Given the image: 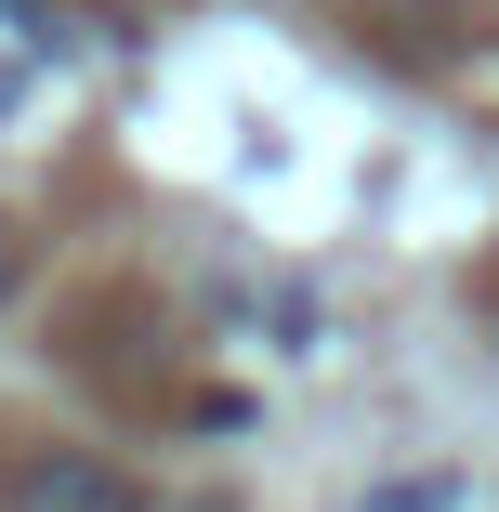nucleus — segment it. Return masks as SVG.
Returning a JSON list of instances; mask_svg holds the SVG:
<instances>
[{
    "mask_svg": "<svg viewBox=\"0 0 499 512\" xmlns=\"http://www.w3.org/2000/svg\"><path fill=\"white\" fill-rule=\"evenodd\" d=\"M0 512H158L119 460H92V447H27L14 473H0Z\"/></svg>",
    "mask_w": 499,
    "mask_h": 512,
    "instance_id": "nucleus-1",
    "label": "nucleus"
},
{
    "mask_svg": "<svg viewBox=\"0 0 499 512\" xmlns=\"http://www.w3.org/2000/svg\"><path fill=\"white\" fill-rule=\"evenodd\" d=\"M14 276H27V250H14V224H0V302H14Z\"/></svg>",
    "mask_w": 499,
    "mask_h": 512,
    "instance_id": "nucleus-2",
    "label": "nucleus"
}]
</instances>
